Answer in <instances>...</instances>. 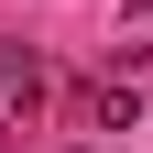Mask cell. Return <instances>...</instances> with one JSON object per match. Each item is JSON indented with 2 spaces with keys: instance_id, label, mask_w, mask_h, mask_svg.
<instances>
[{
  "instance_id": "1",
  "label": "cell",
  "mask_w": 153,
  "mask_h": 153,
  "mask_svg": "<svg viewBox=\"0 0 153 153\" xmlns=\"http://www.w3.org/2000/svg\"><path fill=\"white\" fill-rule=\"evenodd\" d=\"M33 99H44V66H33V55H11V44H0V109H33Z\"/></svg>"
}]
</instances>
